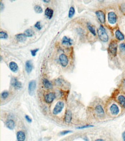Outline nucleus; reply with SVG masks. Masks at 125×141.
Segmentation results:
<instances>
[{
	"label": "nucleus",
	"mask_w": 125,
	"mask_h": 141,
	"mask_svg": "<svg viewBox=\"0 0 125 141\" xmlns=\"http://www.w3.org/2000/svg\"><path fill=\"white\" fill-rule=\"evenodd\" d=\"M38 51H39V49H36L31 50V53L32 56H35L36 53H37Z\"/></svg>",
	"instance_id": "obj_32"
},
{
	"label": "nucleus",
	"mask_w": 125,
	"mask_h": 141,
	"mask_svg": "<svg viewBox=\"0 0 125 141\" xmlns=\"http://www.w3.org/2000/svg\"><path fill=\"white\" fill-rule=\"evenodd\" d=\"M25 118H26V120L27 121L28 123H31V122H32V119H31V118L29 116L26 115V116H25Z\"/></svg>",
	"instance_id": "obj_35"
},
{
	"label": "nucleus",
	"mask_w": 125,
	"mask_h": 141,
	"mask_svg": "<svg viewBox=\"0 0 125 141\" xmlns=\"http://www.w3.org/2000/svg\"><path fill=\"white\" fill-rule=\"evenodd\" d=\"M64 105L65 104L64 102L58 101L54 107V109L53 111V113L55 114V115H57V114L60 113L62 111L63 108L64 107Z\"/></svg>",
	"instance_id": "obj_3"
},
{
	"label": "nucleus",
	"mask_w": 125,
	"mask_h": 141,
	"mask_svg": "<svg viewBox=\"0 0 125 141\" xmlns=\"http://www.w3.org/2000/svg\"><path fill=\"white\" fill-rule=\"evenodd\" d=\"M72 119V113L70 110H67L65 115V121L66 123H70Z\"/></svg>",
	"instance_id": "obj_12"
},
{
	"label": "nucleus",
	"mask_w": 125,
	"mask_h": 141,
	"mask_svg": "<svg viewBox=\"0 0 125 141\" xmlns=\"http://www.w3.org/2000/svg\"><path fill=\"white\" fill-rule=\"evenodd\" d=\"M108 20L111 24H115L117 22V16L114 12H110L108 13Z\"/></svg>",
	"instance_id": "obj_6"
},
{
	"label": "nucleus",
	"mask_w": 125,
	"mask_h": 141,
	"mask_svg": "<svg viewBox=\"0 0 125 141\" xmlns=\"http://www.w3.org/2000/svg\"><path fill=\"white\" fill-rule=\"evenodd\" d=\"M11 85L16 89H20L22 87V84L16 78H13L11 80Z\"/></svg>",
	"instance_id": "obj_11"
},
{
	"label": "nucleus",
	"mask_w": 125,
	"mask_h": 141,
	"mask_svg": "<svg viewBox=\"0 0 125 141\" xmlns=\"http://www.w3.org/2000/svg\"><path fill=\"white\" fill-rule=\"evenodd\" d=\"M118 101L119 104L122 106L123 108H125V97L123 95H120L118 97Z\"/></svg>",
	"instance_id": "obj_19"
},
{
	"label": "nucleus",
	"mask_w": 125,
	"mask_h": 141,
	"mask_svg": "<svg viewBox=\"0 0 125 141\" xmlns=\"http://www.w3.org/2000/svg\"><path fill=\"white\" fill-rule=\"evenodd\" d=\"M119 49H120V51L122 53H123V54H125V43H122V44H120V45H119Z\"/></svg>",
	"instance_id": "obj_28"
},
{
	"label": "nucleus",
	"mask_w": 125,
	"mask_h": 141,
	"mask_svg": "<svg viewBox=\"0 0 125 141\" xmlns=\"http://www.w3.org/2000/svg\"><path fill=\"white\" fill-rule=\"evenodd\" d=\"M72 132L71 131H69V130H66V131H62L61 132V133H60V134L61 135H65V134H69V133H71V132Z\"/></svg>",
	"instance_id": "obj_34"
},
{
	"label": "nucleus",
	"mask_w": 125,
	"mask_h": 141,
	"mask_svg": "<svg viewBox=\"0 0 125 141\" xmlns=\"http://www.w3.org/2000/svg\"><path fill=\"white\" fill-rule=\"evenodd\" d=\"M17 141H24L26 139V134L22 131H18L17 133Z\"/></svg>",
	"instance_id": "obj_15"
},
{
	"label": "nucleus",
	"mask_w": 125,
	"mask_h": 141,
	"mask_svg": "<svg viewBox=\"0 0 125 141\" xmlns=\"http://www.w3.org/2000/svg\"><path fill=\"white\" fill-rule=\"evenodd\" d=\"M26 36L24 34H17L16 35V38L18 41L20 42H23L26 40Z\"/></svg>",
	"instance_id": "obj_22"
},
{
	"label": "nucleus",
	"mask_w": 125,
	"mask_h": 141,
	"mask_svg": "<svg viewBox=\"0 0 125 141\" xmlns=\"http://www.w3.org/2000/svg\"><path fill=\"white\" fill-rule=\"evenodd\" d=\"M33 69V65H32V61L30 60H28L26 62V70L28 73L31 72Z\"/></svg>",
	"instance_id": "obj_16"
},
{
	"label": "nucleus",
	"mask_w": 125,
	"mask_h": 141,
	"mask_svg": "<svg viewBox=\"0 0 125 141\" xmlns=\"http://www.w3.org/2000/svg\"><path fill=\"white\" fill-rule=\"evenodd\" d=\"M95 112L97 115L100 118H102L104 116V111L103 107L101 105H98L95 107Z\"/></svg>",
	"instance_id": "obj_9"
},
{
	"label": "nucleus",
	"mask_w": 125,
	"mask_h": 141,
	"mask_svg": "<svg viewBox=\"0 0 125 141\" xmlns=\"http://www.w3.org/2000/svg\"><path fill=\"white\" fill-rule=\"evenodd\" d=\"M10 69L13 72H16L18 71V65L16 62L14 61H12L9 64Z\"/></svg>",
	"instance_id": "obj_17"
},
{
	"label": "nucleus",
	"mask_w": 125,
	"mask_h": 141,
	"mask_svg": "<svg viewBox=\"0 0 125 141\" xmlns=\"http://www.w3.org/2000/svg\"><path fill=\"white\" fill-rule=\"evenodd\" d=\"M0 4H1V11L2 12V9H4V4H2V2H1V3H0Z\"/></svg>",
	"instance_id": "obj_37"
},
{
	"label": "nucleus",
	"mask_w": 125,
	"mask_h": 141,
	"mask_svg": "<svg viewBox=\"0 0 125 141\" xmlns=\"http://www.w3.org/2000/svg\"><path fill=\"white\" fill-rule=\"evenodd\" d=\"M56 98V95L54 93L50 92L44 95V101L47 104H51Z\"/></svg>",
	"instance_id": "obj_4"
},
{
	"label": "nucleus",
	"mask_w": 125,
	"mask_h": 141,
	"mask_svg": "<svg viewBox=\"0 0 125 141\" xmlns=\"http://www.w3.org/2000/svg\"><path fill=\"white\" fill-rule=\"evenodd\" d=\"M8 38V35L5 31H1L0 32V38L3 39H6Z\"/></svg>",
	"instance_id": "obj_27"
},
{
	"label": "nucleus",
	"mask_w": 125,
	"mask_h": 141,
	"mask_svg": "<svg viewBox=\"0 0 125 141\" xmlns=\"http://www.w3.org/2000/svg\"><path fill=\"white\" fill-rule=\"evenodd\" d=\"M74 13H75V9H74V8L73 6H71L69 9V17L71 18L72 17H73Z\"/></svg>",
	"instance_id": "obj_25"
},
{
	"label": "nucleus",
	"mask_w": 125,
	"mask_h": 141,
	"mask_svg": "<svg viewBox=\"0 0 125 141\" xmlns=\"http://www.w3.org/2000/svg\"><path fill=\"white\" fill-rule=\"evenodd\" d=\"M92 127H93V125H84V126H82V127H78L77 128H78V129H84V128Z\"/></svg>",
	"instance_id": "obj_33"
},
{
	"label": "nucleus",
	"mask_w": 125,
	"mask_h": 141,
	"mask_svg": "<svg viewBox=\"0 0 125 141\" xmlns=\"http://www.w3.org/2000/svg\"><path fill=\"white\" fill-rule=\"evenodd\" d=\"M122 139L123 141H125V131L122 133Z\"/></svg>",
	"instance_id": "obj_36"
},
{
	"label": "nucleus",
	"mask_w": 125,
	"mask_h": 141,
	"mask_svg": "<svg viewBox=\"0 0 125 141\" xmlns=\"http://www.w3.org/2000/svg\"><path fill=\"white\" fill-rule=\"evenodd\" d=\"M117 48L118 45L116 41L112 40L110 42L109 46V53L112 54L113 56H115L117 53Z\"/></svg>",
	"instance_id": "obj_2"
},
{
	"label": "nucleus",
	"mask_w": 125,
	"mask_h": 141,
	"mask_svg": "<svg viewBox=\"0 0 125 141\" xmlns=\"http://www.w3.org/2000/svg\"><path fill=\"white\" fill-rule=\"evenodd\" d=\"M115 37L119 40H123L125 39V36L119 30H117L115 31Z\"/></svg>",
	"instance_id": "obj_21"
},
{
	"label": "nucleus",
	"mask_w": 125,
	"mask_h": 141,
	"mask_svg": "<svg viewBox=\"0 0 125 141\" xmlns=\"http://www.w3.org/2000/svg\"><path fill=\"white\" fill-rule=\"evenodd\" d=\"M109 111L112 115H118L119 113V108L118 106L115 104H112L109 107Z\"/></svg>",
	"instance_id": "obj_10"
},
{
	"label": "nucleus",
	"mask_w": 125,
	"mask_h": 141,
	"mask_svg": "<svg viewBox=\"0 0 125 141\" xmlns=\"http://www.w3.org/2000/svg\"><path fill=\"white\" fill-rule=\"evenodd\" d=\"M98 34L99 39L102 41L104 42H107L109 40V35H108L105 28L102 25L98 29Z\"/></svg>",
	"instance_id": "obj_1"
},
{
	"label": "nucleus",
	"mask_w": 125,
	"mask_h": 141,
	"mask_svg": "<svg viewBox=\"0 0 125 141\" xmlns=\"http://www.w3.org/2000/svg\"><path fill=\"white\" fill-rule=\"evenodd\" d=\"M95 13H96L97 18H98V20H99V22L102 24L104 23L105 21H106V17H105V14L103 11H96Z\"/></svg>",
	"instance_id": "obj_8"
},
{
	"label": "nucleus",
	"mask_w": 125,
	"mask_h": 141,
	"mask_svg": "<svg viewBox=\"0 0 125 141\" xmlns=\"http://www.w3.org/2000/svg\"><path fill=\"white\" fill-rule=\"evenodd\" d=\"M35 27L36 28H37L38 30H41L42 28V26L40 22H36L35 24Z\"/></svg>",
	"instance_id": "obj_29"
},
{
	"label": "nucleus",
	"mask_w": 125,
	"mask_h": 141,
	"mask_svg": "<svg viewBox=\"0 0 125 141\" xmlns=\"http://www.w3.org/2000/svg\"><path fill=\"white\" fill-rule=\"evenodd\" d=\"M8 96H9V93L8 91H4L1 94V98L2 99H6L8 98Z\"/></svg>",
	"instance_id": "obj_30"
},
{
	"label": "nucleus",
	"mask_w": 125,
	"mask_h": 141,
	"mask_svg": "<svg viewBox=\"0 0 125 141\" xmlns=\"http://www.w3.org/2000/svg\"><path fill=\"white\" fill-rule=\"evenodd\" d=\"M87 27H88V30H89V31L92 33V35H93L94 36H96V30H95V28H94L92 25L90 24H88Z\"/></svg>",
	"instance_id": "obj_24"
},
{
	"label": "nucleus",
	"mask_w": 125,
	"mask_h": 141,
	"mask_svg": "<svg viewBox=\"0 0 125 141\" xmlns=\"http://www.w3.org/2000/svg\"><path fill=\"white\" fill-rule=\"evenodd\" d=\"M62 43L63 45L67 46H71L73 45V40L71 38L66 37H63L62 40Z\"/></svg>",
	"instance_id": "obj_14"
},
{
	"label": "nucleus",
	"mask_w": 125,
	"mask_h": 141,
	"mask_svg": "<svg viewBox=\"0 0 125 141\" xmlns=\"http://www.w3.org/2000/svg\"><path fill=\"white\" fill-rule=\"evenodd\" d=\"M42 83H43V86L47 89H51L53 87L51 82L49 81L48 79H46V78H44V79L42 80Z\"/></svg>",
	"instance_id": "obj_13"
},
{
	"label": "nucleus",
	"mask_w": 125,
	"mask_h": 141,
	"mask_svg": "<svg viewBox=\"0 0 125 141\" xmlns=\"http://www.w3.org/2000/svg\"><path fill=\"white\" fill-rule=\"evenodd\" d=\"M6 125L9 130H13L15 127V123L13 120H8L6 123Z\"/></svg>",
	"instance_id": "obj_20"
},
{
	"label": "nucleus",
	"mask_w": 125,
	"mask_h": 141,
	"mask_svg": "<svg viewBox=\"0 0 125 141\" xmlns=\"http://www.w3.org/2000/svg\"><path fill=\"white\" fill-rule=\"evenodd\" d=\"M43 1L44 2H46V3H48V2H50V1H46V0H43Z\"/></svg>",
	"instance_id": "obj_39"
},
{
	"label": "nucleus",
	"mask_w": 125,
	"mask_h": 141,
	"mask_svg": "<svg viewBox=\"0 0 125 141\" xmlns=\"http://www.w3.org/2000/svg\"><path fill=\"white\" fill-rule=\"evenodd\" d=\"M24 34H25V35H26L27 37H32L34 35L35 33L33 30H31V29H27V30L25 31Z\"/></svg>",
	"instance_id": "obj_23"
},
{
	"label": "nucleus",
	"mask_w": 125,
	"mask_h": 141,
	"mask_svg": "<svg viewBox=\"0 0 125 141\" xmlns=\"http://www.w3.org/2000/svg\"><path fill=\"white\" fill-rule=\"evenodd\" d=\"M36 83L35 80H31L29 82L28 85V93L30 96H33L34 94L35 90L36 89Z\"/></svg>",
	"instance_id": "obj_7"
},
{
	"label": "nucleus",
	"mask_w": 125,
	"mask_h": 141,
	"mask_svg": "<svg viewBox=\"0 0 125 141\" xmlns=\"http://www.w3.org/2000/svg\"><path fill=\"white\" fill-rule=\"evenodd\" d=\"M59 61H60V64H61V65L63 67H66L69 62V60L67 56L64 53L60 55V56H59Z\"/></svg>",
	"instance_id": "obj_5"
},
{
	"label": "nucleus",
	"mask_w": 125,
	"mask_h": 141,
	"mask_svg": "<svg viewBox=\"0 0 125 141\" xmlns=\"http://www.w3.org/2000/svg\"><path fill=\"white\" fill-rule=\"evenodd\" d=\"M34 10L36 13H42L43 12V9L40 6L36 5L34 6Z\"/></svg>",
	"instance_id": "obj_26"
},
{
	"label": "nucleus",
	"mask_w": 125,
	"mask_h": 141,
	"mask_svg": "<svg viewBox=\"0 0 125 141\" xmlns=\"http://www.w3.org/2000/svg\"><path fill=\"white\" fill-rule=\"evenodd\" d=\"M53 13H54V11L51 8H47V9L45 10V15L48 19H51L53 17Z\"/></svg>",
	"instance_id": "obj_18"
},
{
	"label": "nucleus",
	"mask_w": 125,
	"mask_h": 141,
	"mask_svg": "<svg viewBox=\"0 0 125 141\" xmlns=\"http://www.w3.org/2000/svg\"><path fill=\"white\" fill-rule=\"evenodd\" d=\"M120 10L122 13L125 15V4H122L120 5Z\"/></svg>",
	"instance_id": "obj_31"
},
{
	"label": "nucleus",
	"mask_w": 125,
	"mask_h": 141,
	"mask_svg": "<svg viewBox=\"0 0 125 141\" xmlns=\"http://www.w3.org/2000/svg\"></svg>",
	"instance_id": "obj_40"
},
{
	"label": "nucleus",
	"mask_w": 125,
	"mask_h": 141,
	"mask_svg": "<svg viewBox=\"0 0 125 141\" xmlns=\"http://www.w3.org/2000/svg\"><path fill=\"white\" fill-rule=\"evenodd\" d=\"M95 141H106L105 140H104L103 139H96Z\"/></svg>",
	"instance_id": "obj_38"
}]
</instances>
